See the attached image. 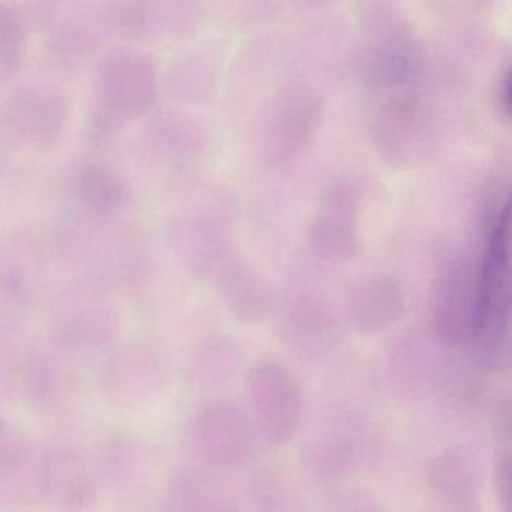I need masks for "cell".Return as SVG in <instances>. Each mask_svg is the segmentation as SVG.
Returning a JSON list of instances; mask_svg holds the SVG:
<instances>
[{
	"instance_id": "7",
	"label": "cell",
	"mask_w": 512,
	"mask_h": 512,
	"mask_svg": "<svg viewBox=\"0 0 512 512\" xmlns=\"http://www.w3.org/2000/svg\"><path fill=\"white\" fill-rule=\"evenodd\" d=\"M0 80H5L4 77L0 76Z\"/></svg>"
},
{
	"instance_id": "1",
	"label": "cell",
	"mask_w": 512,
	"mask_h": 512,
	"mask_svg": "<svg viewBox=\"0 0 512 512\" xmlns=\"http://www.w3.org/2000/svg\"><path fill=\"white\" fill-rule=\"evenodd\" d=\"M158 94L157 73L148 56L115 49L100 59L95 77L94 139L107 140L151 112Z\"/></svg>"
},
{
	"instance_id": "4",
	"label": "cell",
	"mask_w": 512,
	"mask_h": 512,
	"mask_svg": "<svg viewBox=\"0 0 512 512\" xmlns=\"http://www.w3.org/2000/svg\"><path fill=\"white\" fill-rule=\"evenodd\" d=\"M104 29H109L106 7L100 11H77L56 26L53 32V53L64 64H82L100 47Z\"/></svg>"
},
{
	"instance_id": "2",
	"label": "cell",
	"mask_w": 512,
	"mask_h": 512,
	"mask_svg": "<svg viewBox=\"0 0 512 512\" xmlns=\"http://www.w3.org/2000/svg\"><path fill=\"white\" fill-rule=\"evenodd\" d=\"M8 131L34 148L58 145L70 127L71 106L55 86L22 85L14 89L2 109Z\"/></svg>"
},
{
	"instance_id": "5",
	"label": "cell",
	"mask_w": 512,
	"mask_h": 512,
	"mask_svg": "<svg viewBox=\"0 0 512 512\" xmlns=\"http://www.w3.org/2000/svg\"><path fill=\"white\" fill-rule=\"evenodd\" d=\"M28 55V17L11 0H0V76H16Z\"/></svg>"
},
{
	"instance_id": "6",
	"label": "cell",
	"mask_w": 512,
	"mask_h": 512,
	"mask_svg": "<svg viewBox=\"0 0 512 512\" xmlns=\"http://www.w3.org/2000/svg\"><path fill=\"white\" fill-rule=\"evenodd\" d=\"M26 7V17L40 26H55L61 19V14L70 5L71 0H23Z\"/></svg>"
},
{
	"instance_id": "3",
	"label": "cell",
	"mask_w": 512,
	"mask_h": 512,
	"mask_svg": "<svg viewBox=\"0 0 512 512\" xmlns=\"http://www.w3.org/2000/svg\"><path fill=\"white\" fill-rule=\"evenodd\" d=\"M478 278L463 263H451L439 274L434 292L433 317L436 334L446 343L473 337L478 313Z\"/></svg>"
}]
</instances>
